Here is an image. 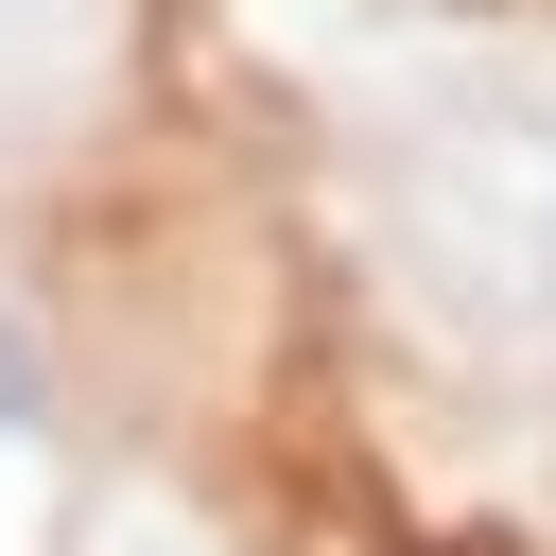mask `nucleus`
<instances>
[{"mask_svg":"<svg viewBox=\"0 0 556 556\" xmlns=\"http://www.w3.org/2000/svg\"><path fill=\"white\" fill-rule=\"evenodd\" d=\"M35 434H52V365H35V330L0 313V469H17Z\"/></svg>","mask_w":556,"mask_h":556,"instance_id":"f257e3e1","label":"nucleus"}]
</instances>
